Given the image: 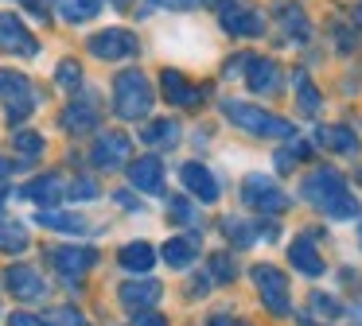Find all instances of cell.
Returning <instances> with one entry per match:
<instances>
[{"mask_svg": "<svg viewBox=\"0 0 362 326\" xmlns=\"http://www.w3.org/2000/svg\"><path fill=\"white\" fill-rule=\"evenodd\" d=\"M113 4H117V8H129V0H113Z\"/></svg>", "mask_w": 362, "mask_h": 326, "instance_id": "cell-49", "label": "cell"}, {"mask_svg": "<svg viewBox=\"0 0 362 326\" xmlns=\"http://www.w3.org/2000/svg\"><path fill=\"white\" fill-rule=\"evenodd\" d=\"M164 295V287L156 284V279H125V284L117 287V299L125 310H133V315H144V310L156 307V299Z\"/></svg>", "mask_w": 362, "mask_h": 326, "instance_id": "cell-11", "label": "cell"}, {"mask_svg": "<svg viewBox=\"0 0 362 326\" xmlns=\"http://www.w3.org/2000/svg\"><path fill=\"white\" fill-rule=\"evenodd\" d=\"M0 101H4V113L12 124L28 121L35 109V90L20 70H0Z\"/></svg>", "mask_w": 362, "mask_h": 326, "instance_id": "cell-4", "label": "cell"}, {"mask_svg": "<svg viewBox=\"0 0 362 326\" xmlns=\"http://www.w3.org/2000/svg\"><path fill=\"white\" fill-rule=\"evenodd\" d=\"M203 291H211V279H195V284H191V295H203Z\"/></svg>", "mask_w": 362, "mask_h": 326, "instance_id": "cell-46", "label": "cell"}, {"mask_svg": "<svg viewBox=\"0 0 362 326\" xmlns=\"http://www.w3.org/2000/svg\"><path fill=\"white\" fill-rule=\"evenodd\" d=\"M66 194H71L74 202H90V198H98V194H102V186H98L90 175H78L71 186H66Z\"/></svg>", "mask_w": 362, "mask_h": 326, "instance_id": "cell-36", "label": "cell"}, {"mask_svg": "<svg viewBox=\"0 0 362 326\" xmlns=\"http://www.w3.org/2000/svg\"><path fill=\"white\" fill-rule=\"evenodd\" d=\"M245 85L253 93H276L284 85V74L273 59H261V54H250V66H245Z\"/></svg>", "mask_w": 362, "mask_h": 326, "instance_id": "cell-14", "label": "cell"}, {"mask_svg": "<svg viewBox=\"0 0 362 326\" xmlns=\"http://www.w3.org/2000/svg\"><path fill=\"white\" fill-rule=\"evenodd\" d=\"M358 245H362V225H358Z\"/></svg>", "mask_w": 362, "mask_h": 326, "instance_id": "cell-50", "label": "cell"}, {"mask_svg": "<svg viewBox=\"0 0 362 326\" xmlns=\"http://www.w3.org/2000/svg\"><path fill=\"white\" fill-rule=\"evenodd\" d=\"M242 202L250 210H257V214H284V210H288V194H284L273 179H265V175H250V179H245V183H242Z\"/></svg>", "mask_w": 362, "mask_h": 326, "instance_id": "cell-6", "label": "cell"}, {"mask_svg": "<svg viewBox=\"0 0 362 326\" xmlns=\"http://www.w3.org/2000/svg\"><path fill=\"white\" fill-rule=\"evenodd\" d=\"M168 217H172L175 225H199V214H195V206H191L187 198H172V202H168Z\"/></svg>", "mask_w": 362, "mask_h": 326, "instance_id": "cell-35", "label": "cell"}, {"mask_svg": "<svg viewBox=\"0 0 362 326\" xmlns=\"http://www.w3.org/2000/svg\"><path fill=\"white\" fill-rule=\"evenodd\" d=\"M63 194H66V186L59 175H40L24 186V198H32L40 210H55V202L63 198Z\"/></svg>", "mask_w": 362, "mask_h": 326, "instance_id": "cell-19", "label": "cell"}, {"mask_svg": "<svg viewBox=\"0 0 362 326\" xmlns=\"http://www.w3.org/2000/svg\"><path fill=\"white\" fill-rule=\"evenodd\" d=\"M300 194H304V202H312L320 214L335 217V222H351V217L362 214L358 198L346 191L343 175H339V171H331V167H315L312 175L300 183Z\"/></svg>", "mask_w": 362, "mask_h": 326, "instance_id": "cell-1", "label": "cell"}, {"mask_svg": "<svg viewBox=\"0 0 362 326\" xmlns=\"http://www.w3.org/2000/svg\"><path fill=\"white\" fill-rule=\"evenodd\" d=\"M20 4H24V8H32V12L40 16V20H47V16H51V8L43 4V0H20Z\"/></svg>", "mask_w": 362, "mask_h": 326, "instance_id": "cell-43", "label": "cell"}, {"mask_svg": "<svg viewBox=\"0 0 362 326\" xmlns=\"http://www.w3.org/2000/svg\"><path fill=\"white\" fill-rule=\"evenodd\" d=\"M354 23H358V31H362V0L354 4Z\"/></svg>", "mask_w": 362, "mask_h": 326, "instance_id": "cell-47", "label": "cell"}, {"mask_svg": "<svg viewBox=\"0 0 362 326\" xmlns=\"http://www.w3.org/2000/svg\"><path fill=\"white\" fill-rule=\"evenodd\" d=\"M133 326H168V318L164 315H156V310H144V315H136V322Z\"/></svg>", "mask_w": 362, "mask_h": 326, "instance_id": "cell-39", "label": "cell"}, {"mask_svg": "<svg viewBox=\"0 0 362 326\" xmlns=\"http://www.w3.org/2000/svg\"><path fill=\"white\" fill-rule=\"evenodd\" d=\"M43 322H47V326H90L86 315H82L78 307H51Z\"/></svg>", "mask_w": 362, "mask_h": 326, "instance_id": "cell-33", "label": "cell"}, {"mask_svg": "<svg viewBox=\"0 0 362 326\" xmlns=\"http://www.w3.org/2000/svg\"><path fill=\"white\" fill-rule=\"evenodd\" d=\"M55 82L63 85V90H78V85H82V66L74 59H63L55 66Z\"/></svg>", "mask_w": 362, "mask_h": 326, "instance_id": "cell-34", "label": "cell"}, {"mask_svg": "<svg viewBox=\"0 0 362 326\" xmlns=\"http://www.w3.org/2000/svg\"><path fill=\"white\" fill-rule=\"evenodd\" d=\"M35 222L47 225V229H59V233H86V217H82V214H66V210H40Z\"/></svg>", "mask_w": 362, "mask_h": 326, "instance_id": "cell-24", "label": "cell"}, {"mask_svg": "<svg viewBox=\"0 0 362 326\" xmlns=\"http://www.w3.org/2000/svg\"><path fill=\"white\" fill-rule=\"evenodd\" d=\"M308 307H312V315L315 318H339L343 315V303L335 299V295H327V291H312V299H308Z\"/></svg>", "mask_w": 362, "mask_h": 326, "instance_id": "cell-32", "label": "cell"}, {"mask_svg": "<svg viewBox=\"0 0 362 326\" xmlns=\"http://www.w3.org/2000/svg\"><path fill=\"white\" fill-rule=\"evenodd\" d=\"M8 175H12V163L0 155V191H4V183H8Z\"/></svg>", "mask_w": 362, "mask_h": 326, "instance_id": "cell-45", "label": "cell"}, {"mask_svg": "<svg viewBox=\"0 0 362 326\" xmlns=\"http://www.w3.org/2000/svg\"><path fill=\"white\" fill-rule=\"evenodd\" d=\"M0 248H4V253H24L28 248L24 222H16V217H0Z\"/></svg>", "mask_w": 362, "mask_h": 326, "instance_id": "cell-27", "label": "cell"}, {"mask_svg": "<svg viewBox=\"0 0 362 326\" xmlns=\"http://www.w3.org/2000/svg\"><path fill=\"white\" fill-rule=\"evenodd\" d=\"M300 326H315V322H312V318H300Z\"/></svg>", "mask_w": 362, "mask_h": 326, "instance_id": "cell-48", "label": "cell"}, {"mask_svg": "<svg viewBox=\"0 0 362 326\" xmlns=\"http://www.w3.org/2000/svg\"><path fill=\"white\" fill-rule=\"evenodd\" d=\"M12 147L20 152V159H24V163H32V159H40V155H43V136H40V132H32V128H16Z\"/></svg>", "mask_w": 362, "mask_h": 326, "instance_id": "cell-31", "label": "cell"}, {"mask_svg": "<svg viewBox=\"0 0 362 326\" xmlns=\"http://www.w3.org/2000/svg\"><path fill=\"white\" fill-rule=\"evenodd\" d=\"M358 179H362V167H358Z\"/></svg>", "mask_w": 362, "mask_h": 326, "instance_id": "cell-52", "label": "cell"}, {"mask_svg": "<svg viewBox=\"0 0 362 326\" xmlns=\"http://www.w3.org/2000/svg\"><path fill=\"white\" fill-rule=\"evenodd\" d=\"M238 4H245V0H238Z\"/></svg>", "mask_w": 362, "mask_h": 326, "instance_id": "cell-53", "label": "cell"}, {"mask_svg": "<svg viewBox=\"0 0 362 326\" xmlns=\"http://www.w3.org/2000/svg\"><path fill=\"white\" fill-rule=\"evenodd\" d=\"M180 179H183V186H187V191L195 194L199 202H218L222 186H218V179H214L211 171L203 167V163H183V167H180Z\"/></svg>", "mask_w": 362, "mask_h": 326, "instance_id": "cell-16", "label": "cell"}, {"mask_svg": "<svg viewBox=\"0 0 362 326\" xmlns=\"http://www.w3.org/2000/svg\"><path fill=\"white\" fill-rule=\"evenodd\" d=\"M160 85H164V97L172 101V105L195 109L199 101H203V90H199V85H191L180 70H164V74H160Z\"/></svg>", "mask_w": 362, "mask_h": 326, "instance_id": "cell-17", "label": "cell"}, {"mask_svg": "<svg viewBox=\"0 0 362 326\" xmlns=\"http://www.w3.org/2000/svg\"><path fill=\"white\" fill-rule=\"evenodd\" d=\"M0 51L24 54V59H35V54H40L35 35L24 28V20H20V16H12V12H0Z\"/></svg>", "mask_w": 362, "mask_h": 326, "instance_id": "cell-9", "label": "cell"}, {"mask_svg": "<svg viewBox=\"0 0 362 326\" xmlns=\"http://www.w3.org/2000/svg\"><path fill=\"white\" fill-rule=\"evenodd\" d=\"M288 260H292V268L300 272V276H323V256L315 253V245L308 237H296L288 245Z\"/></svg>", "mask_w": 362, "mask_h": 326, "instance_id": "cell-21", "label": "cell"}, {"mask_svg": "<svg viewBox=\"0 0 362 326\" xmlns=\"http://www.w3.org/2000/svg\"><path fill=\"white\" fill-rule=\"evenodd\" d=\"M141 140L148 147H160V152H164V147H175V140H180V124L175 121H152V124H144L141 128Z\"/></svg>", "mask_w": 362, "mask_h": 326, "instance_id": "cell-23", "label": "cell"}, {"mask_svg": "<svg viewBox=\"0 0 362 326\" xmlns=\"http://www.w3.org/2000/svg\"><path fill=\"white\" fill-rule=\"evenodd\" d=\"M222 113L230 116V124H238L242 132H250V136H265V140H288L292 132V121H284V116H273L265 113V109L250 105V101H234L226 97L222 101Z\"/></svg>", "mask_w": 362, "mask_h": 326, "instance_id": "cell-3", "label": "cell"}, {"mask_svg": "<svg viewBox=\"0 0 362 326\" xmlns=\"http://www.w3.org/2000/svg\"><path fill=\"white\" fill-rule=\"evenodd\" d=\"M129 152H133V140L125 132H102L90 147V163L98 171H117V167H129Z\"/></svg>", "mask_w": 362, "mask_h": 326, "instance_id": "cell-8", "label": "cell"}, {"mask_svg": "<svg viewBox=\"0 0 362 326\" xmlns=\"http://www.w3.org/2000/svg\"><path fill=\"white\" fill-rule=\"evenodd\" d=\"M320 144L327 152H339V155H358V136H354L346 124H327L320 128Z\"/></svg>", "mask_w": 362, "mask_h": 326, "instance_id": "cell-22", "label": "cell"}, {"mask_svg": "<svg viewBox=\"0 0 362 326\" xmlns=\"http://www.w3.org/2000/svg\"><path fill=\"white\" fill-rule=\"evenodd\" d=\"M152 4H164V0H152Z\"/></svg>", "mask_w": 362, "mask_h": 326, "instance_id": "cell-51", "label": "cell"}, {"mask_svg": "<svg viewBox=\"0 0 362 326\" xmlns=\"http://www.w3.org/2000/svg\"><path fill=\"white\" fill-rule=\"evenodd\" d=\"M304 155H308L304 140H300V144H292V147H281V152H276V171H292L300 159H304Z\"/></svg>", "mask_w": 362, "mask_h": 326, "instance_id": "cell-38", "label": "cell"}, {"mask_svg": "<svg viewBox=\"0 0 362 326\" xmlns=\"http://www.w3.org/2000/svg\"><path fill=\"white\" fill-rule=\"evenodd\" d=\"M296 101H300V113L304 116L320 113V90L312 85V78H308L304 70H296Z\"/></svg>", "mask_w": 362, "mask_h": 326, "instance_id": "cell-30", "label": "cell"}, {"mask_svg": "<svg viewBox=\"0 0 362 326\" xmlns=\"http://www.w3.org/2000/svg\"><path fill=\"white\" fill-rule=\"evenodd\" d=\"M222 233H226V237L234 241L238 248H250V245H257V233H261V225L245 222V217H226V222H222Z\"/></svg>", "mask_w": 362, "mask_h": 326, "instance_id": "cell-28", "label": "cell"}, {"mask_svg": "<svg viewBox=\"0 0 362 326\" xmlns=\"http://www.w3.org/2000/svg\"><path fill=\"white\" fill-rule=\"evenodd\" d=\"M86 51L94 54V59L117 62V59H133V54L141 51V43H136V35L125 28H105V31H98V35H90Z\"/></svg>", "mask_w": 362, "mask_h": 326, "instance_id": "cell-7", "label": "cell"}, {"mask_svg": "<svg viewBox=\"0 0 362 326\" xmlns=\"http://www.w3.org/2000/svg\"><path fill=\"white\" fill-rule=\"evenodd\" d=\"M206 326H250V322H242V318H234V315H214Z\"/></svg>", "mask_w": 362, "mask_h": 326, "instance_id": "cell-42", "label": "cell"}, {"mask_svg": "<svg viewBox=\"0 0 362 326\" xmlns=\"http://www.w3.org/2000/svg\"><path fill=\"white\" fill-rule=\"evenodd\" d=\"M218 16H222V28L234 31V35H261V31H265V16L245 8V4H238V0H222Z\"/></svg>", "mask_w": 362, "mask_h": 326, "instance_id": "cell-12", "label": "cell"}, {"mask_svg": "<svg viewBox=\"0 0 362 326\" xmlns=\"http://www.w3.org/2000/svg\"><path fill=\"white\" fill-rule=\"evenodd\" d=\"M8 326H47L43 318H35V315H24V310H16V315L8 318Z\"/></svg>", "mask_w": 362, "mask_h": 326, "instance_id": "cell-40", "label": "cell"}, {"mask_svg": "<svg viewBox=\"0 0 362 326\" xmlns=\"http://www.w3.org/2000/svg\"><path fill=\"white\" fill-rule=\"evenodd\" d=\"M63 128L66 132H94L98 128V105H94V93H82L74 105H66V113H63Z\"/></svg>", "mask_w": 362, "mask_h": 326, "instance_id": "cell-18", "label": "cell"}, {"mask_svg": "<svg viewBox=\"0 0 362 326\" xmlns=\"http://www.w3.org/2000/svg\"><path fill=\"white\" fill-rule=\"evenodd\" d=\"M121 268L125 272H136V276H148L152 264H156V248L148 245V241H129V245H121L117 253Z\"/></svg>", "mask_w": 362, "mask_h": 326, "instance_id": "cell-20", "label": "cell"}, {"mask_svg": "<svg viewBox=\"0 0 362 326\" xmlns=\"http://www.w3.org/2000/svg\"><path fill=\"white\" fill-rule=\"evenodd\" d=\"M51 264H55V272L63 279H78V276H86V272L98 264V253L90 245H63V248L51 253Z\"/></svg>", "mask_w": 362, "mask_h": 326, "instance_id": "cell-10", "label": "cell"}, {"mask_svg": "<svg viewBox=\"0 0 362 326\" xmlns=\"http://www.w3.org/2000/svg\"><path fill=\"white\" fill-rule=\"evenodd\" d=\"M276 20H281V28L288 39H308V16L300 12L296 4H281L276 8Z\"/></svg>", "mask_w": 362, "mask_h": 326, "instance_id": "cell-29", "label": "cell"}, {"mask_svg": "<svg viewBox=\"0 0 362 326\" xmlns=\"http://www.w3.org/2000/svg\"><path fill=\"white\" fill-rule=\"evenodd\" d=\"M4 287H8L20 303H35V299H43V295H47L43 276L35 268H28V264H12V268L4 272Z\"/></svg>", "mask_w": 362, "mask_h": 326, "instance_id": "cell-13", "label": "cell"}, {"mask_svg": "<svg viewBox=\"0 0 362 326\" xmlns=\"http://www.w3.org/2000/svg\"><path fill=\"white\" fill-rule=\"evenodd\" d=\"M129 183L141 194H164V163L156 155H141L129 163Z\"/></svg>", "mask_w": 362, "mask_h": 326, "instance_id": "cell-15", "label": "cell"}, {"mask_svg": "<svg viewBox=\"0 0 362 326\" xmlns=\"http://www.w3.org/2000/svg\"><path fill=\"white\" fill-rule=\"evenodd\" d=\"M195 256H199V241L195 237H172L164 245V260L172 264V268H187Z\"/></svg>", "mask_w": 362, "mask_h": 326, "instance_id": "cell-25", "label": "cell"}, {"mask_svg": "<svg viewBox=\"0 0 362 326\" xmlns=\"http://www.w3.org/2000/svg\"><path fill=\"white\" fill-rule=\"evenodd\" d=\"M55 8L66 23H86L102 12V0H55Z\"/></svg>", "mask_w": 362, "mask_h": 326, "instance_id": "cell-26", "label": "cell"}, {"mask_svg": "<svg viewBox=\"0 0 362 326\" xmlns=\"http://www.w3.org/2000/svg\"><path fill=\"white\" fill-rule=\"evenodd\" d=\"M206 268L214 272V279H218V284H230V279L238 276V272H234V260H230L226 253H214L211 260H206Z\"/></svg>", "mask_w": 362, "mask_h": 326, "instance_id": "cell-37", "label": "cell"}, {"mask_svg": "<svg viewBox=\"0 0 362 326\" xmlns=\"http://www.w3.org/2000/svg\"><path fill=\"white\" fill-rule=\"evenodd\" d=\"M168 8H175V12H191V8H199V4H206V0H164Z\"/></svg>", "mask_w": 362, "mask_h": 326, "instance_id": "cell-41", "label": "cell"}, {"mask_svg": "<svg viewBox=\"0 0 362 326\" xmlns=\"http://www.w3.org/2000/svg\"><path fill=\"white\" fill-rule=\"evenodd\" d=\"M253 279H257V291H261V303L273 310L276 318H288L292 310V295H288V276L273 264H257L253 268Z\"/></svg>", "mask_w": 362, "mask_h": 326, "instance_id": "cell-5", "label": "cell"}, {"mask_svg": "<svg viewBox=\"0 0 362 326\" xmlns=\"http://www.w3.org/2000/svg\"><path fill=\"white\" fill-rule=\"evenodd\" d=\"M113 202H117V206H125V210H141V202H136L133 194H125V191H117V194H113Z\"/></svg>", "mask_w": 362, "mask_h": 326, "instance_id": "cell-44", "label": "cell"}, {"mask_svg": "<svg viewBox=\"0 0 362 326\" xmlns=\"http://www.w3.org/2000/svg\"><path fill=\"white\" fill-rule=\"evenodd\" d=\"M156 101L152 82L144 78V70H121L113 78V109H117L121 121H144Z\"/></svg>", "mask_w": 362, "mask_h": 326, "instance_id": "cell-2", "label": "cell"}]
</instances>
